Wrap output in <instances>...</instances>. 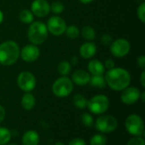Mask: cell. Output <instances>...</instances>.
<instances>
[{
	"label": "cell",
	"instance_id": "6da1fadb",
	"mask_svg": "<svg viewBox=\"0 0 145 145\" xmlns=\"http://www.w3.org/2000/svg\"><path fill=\"white\" fill-rule=\"evenodd\" d=\"M106 85L113 91H121L131 83L129 72L123 68H113L109 69L105 76Z\"/></svg>",
	"mask_w": 145,
	"mask_h": 145
},
{
	"label": "cell",
	"instance_id": "7a4b0ae2",
	"mask_svg": "<svg viewBox=\"0 0 145 145\" xmlns=\"http://www.w3.org/2000/svg\"><path fill=\"white\" fill-rule=\"evenodd\" d=\"M20 46L13 41L8 40L0 44V64L11 66L14 64L20 57Z\"/></svg>",
	"mask_w": 145,
	"mask_h": 145
},
{
	"label": "cell",
	"instance_id": "3957f363",
	"mask_svg": "<svg viewBox=\"0 0 145 145\" xmlns=\"http://www.w3.org/2000/svg\"><path fill=\"white\" fill-rule=\"evenodd\" d=\"M48 36V31L46 24L37 21H32L27 31V37L29 41L36 45L42 44L46 41Z\"/></svg>",
	"mask_w": 145,
	"mask_h": 145
},
{
	"label": "cell",
	"instance_id": "277c9868",
	"mask_svg": "<svg viewBox=\"0 0 145 145\" xmlns=\"http://www.w3.org/2000/svg\"><path fill=\"white\" fill-rule=\"evenodd\" d=\"M73 89V82L67 76H62L57 79L52 85V91L54 95L60 98L66 97L71 95Z\"/></svg>",
	"mask_w": 145,
	"mask_h": 145
},
{
	"label": "cell",
	"instance_id": "5b68a950",
	"mask_svg": "<svg viewBox=\"0 0 145 145\" xmlns=\"http://www.w3.org/2000/svg\"><path fill=\"white\" fill-rule=\"evenodd\" d=\"M110 107V100L105 95H96L91 99L88 100L87 108L92 114L94 115H103L105 114Z\"/></svg>",
	"mask_w": 145,
	"mask_h": 145
},
{
	"label": "cell",
	"instance_id": "8992f818",
	"mask_svg": "<svg viewBox=\"0 0 145 145\" xmlns=\"http://www.w3.org/2000/svg\"><path fill=\"white\" fill-rule=\"evenodd\" d=\"M125 127L127 132L135 136H144V123L141 116L136 114H132L127 116L125 121Z\"/></svg>",
	"mask_w": 145,
	"mask_h": 145
},
{
	"label": "cell",
	"instance_id": "52a82bcc",
	"mask_svg": "<svg viewBox=\"0 0 145 145\" xmlns=\"http://www.w3.org/2000/svg\"><path fill=\"white\" fill-rule=\"evenodd\" d=\"M94 126L100 133H110L118 127L117 120L112 115H101L94 121Z\"/></svg>",
	"mask_w": 145,
	"mask_h": 145
},
{
	"label": "cell",
	"instance_id": "ba28073f",
	"mask_svg": "<svg viewBox=\"0 0 145 145\" xmlns=\"http://www.w3.org/2000/svg\"><path fill=\"white\" fill-rule=\"evenodd\" d=\"M17 85L22 91L31 92L37 85V79L32 73L24 71L19 73L17 77Z\"/></svg>",
	"mask_w": 145,
	"mask_h": 145
},
{
	"label": "cell",
	"instance_id": "9c48e42d",
	"mask_svg": "<svg viewBox=\"0 0 145 145\" xmlns=\"http://www.w3.org/2000/svg\"><path fill=\"white\" fill-rule=\"evenodd\" d=\"M46 26L48 32H50L54 36H60L65 33V31L67 26L65 20L59 15L51 16L48 19Z\"/></svg>",
	"mask_w": 145,
	"mask_h": 145
},
{
	"label": "cell",
	"instance_id": "30bf717a",
	"mask_svg": "<svg viewBox=\"0 0 145 145\" xmlns=\"http://www.w3.org/2000/svg\"><path fill=\"white\" fill-rule=\"evenodd\" d=\"M131 50V44L126 38H118L110 44V52L115 57L121 58L126 56Z\"/></svg>",
	"mask_w": 145,
	"mask_h": 145
},
{
	"label": "cell",
	"instance_id": "8fae6325",
	"mask_svg": "<svg viewBox=\"0 0 145 145\" xmlns=\"http://www.w3.org/2000/svg\"><path fill=\"white\" fill-rule=\"evenodd\" d=\"M20 56L25 62H33L40 56V50L37 45L30 44L24 46L20 51Z\"/></svg>",
	"mask_w": 145,
	"mask_h": 145
},
{
	"label": "cell",
	"instance_id": "7c38bea8",
	"mask_svg": "<svg viewBox=\"0 0 145 145\" xmlns=\"http://www.w3.org/2000/svg\"><path fill=\"white\" fill-rule=\"evenodd\" d=\"M121 91V100L126 105H133L139 100L141 92L135 86H127Z\"/></svg>",
	"mask_w": 145,
	"mask_h": 145
},
{
	"label": "cell",
	"instance_id": "4fadbf2b",
	"mask_svg": "<svg viewBox=\"0 0 145 145\" xmlns=\"http://www.w3.org/2000/svg\"><path fill=\"white\" fill-rule=\"evenodd\" d=\"M31 11L37 17H45L50 12V4L47 0H34L31 5Z\"/></svg>",
	"mask_w": 145,
	"mask_h": 145
},
{
	"label": "cell",
	"instance_id": "5bb4252c",
	"mask_svg": "<svg viewBox=\"0 0 145 145\" xmlns=\"http://www.w3.org/2000/svg\"><path fill=\"white\" fill-rule=\"evenodd\" d=\"M91 75L88 72L83 69H77L71 75V81L73 84H76L80 86L87 85L89 84Z\"/></svg>",
	"mask_w": 145,
	"mask_h": 145
},
{
	"label": "cell",
	"instance_id": "9a60e30c",
	"mask_svg": "<svg viewBox=\"0 0 145 145\" xmlns=\"http://www.w3.org/2000/svg\"><path fill=\"white\" fill-rule=\"evenodd\" d=\"M80 56L84 59H90L95 56L97 52V46L93 42L88 41L82 44L79 50Z\"/></svg>",
	"mask_w": 145,
	"mask_h": 145
},
{
	"label": "cell",
	"instance_id": "2e32d148",
	"mask_svg": "<svg viewBox=\"0 0 145 145\" xmlns=\"http://www.w3.org/2000/svg\"><path fill=\"white\" fill-rule=\"evenodd\" d=\"M22 145H38L40 143V136L37 131H26L21 138Z\"/></svg>",
	"mask_w": 145,
	"mask_h": 145
},
{
	"label": "cell",
	"instance_id": "e0dca14e",
	"mask_svg": "<svg viewBox=\"0 0 145 145\" xmlns=\"http://www.w3.org/2000/svg\"><path fill=\"white\" fill-rule=\"evenodd\" d=\"M88 73H91L92 75L104 74L105 71V68L104 66V63L98 59H94V60L90 61L88 62Z\"/></svg>",
	"mask_w": 145,
	"mask_h": 145
},
{
	"label": "cell",
	"instance_id": "ac0fdd59",
	"mask_svg": "<svg viewBox=\"0 0 145 145\" xmlns=\"http://www.w3.org/2000/svg\"><path fill=\"white\" fill-rule=\"evenodd\" d=\"M21 106L25 110L30 111L36 106V98L31 92H25L21 97Z\"/></svg>",
	"mask_w": 145,
	"mask_h": 145
},
{
	"label": "cell",
	"instance_id": "d6986e66",
	"mask_svg": "<svg viewBox=\"0 0 145 145\" xmlns=\"http://www.w3.org/2000/svg\"><path fill=\"white\" fill-rule=\"evenodd\" d=\"M89 84L96 88H99V89H103L105 88L106 85V81L105 79L104 74H99V75H92L90 78V81Z\"/></svg>",
	"mask_w": 145,
	"mask_h": 145
},
{
	"label": "cell",
	"instance_id": "ffe728a7",
	"mask_svg": "<svg viewBox=\"0 0 145 145\" xmlns=\"http://www.w3.org/2000/svg\"><path fill=\"white\" fill-rule=\"evenodd\" d=\"M72 103L79 109H84L88 106V99L82 94H76L72 97Z\"/></svg>",
	"mask_w": 145,
	"mask_h": 145
},
{
	"label": "cell",
	"instance_id": "44dd1931",
	"mask_svg": "<svg viewBox=\"0 0 145 145\" xmlns=\"http://www.w3.org/2000/svg\"><path fill=\"white\" fill-rule=\"evenodd\" d=\"M80 32H81L82 38H85L88 41H93L95 38V37H96L95 30L91 26H83Z\"/></svg>",
	"mask_w": 145,
	"mask_h": 145
},
{
	"label": "cell",
	"instance_id": "7402d4cb",
	"mask_svg": "<svg viewBox=\"0 0 145 145\" xmlns=\"http://www.w3.org/2000/svg\"><path fill=\"white\" fill-rule=\"evenodd\" d=\"M20 21L25 24H31L34 21V15L29 9H23L19 14Z\"/></svg>",
	"mask_w": 145,
	"mask_h": 145
},
{
	"label": "cell",
	"instance_id": "603a6c76",
	"mask_svg": "<svg viewBox=\"0 0 145 145\" xmlns=\"http://www.w3.org/2000/svg\"><path fill=\"white\" fill-rule=\"evenodd\" d=\"M57 70L61 76H67L71 71V64L68 61H61L58 65Z\"/></svg>",
	"mask_w": 145,
	"mask_h": 145
},
{
	"label": "cell",
	"instance_id": "cb8c5ba5",
	"mask_svg": "<svg viewBox=\"0 0 145 145\" xmlns=\"http://www.w3.org/2000/svg\"><path fill=\"white\" fill-rule=\"evenodd\" d=\"M12 133L8 128L0 126V145H5L8 144L10 141Z\"/></svg>",
	"mask_w": 145,
	"mask_h": 145
},
{
	"label": "cell",
	"instance_id": "d4e9b609",
	"mask_svg": "<svg viewBox=\"0 0 145 145\" xmlns=\"http://www.w3.org/2000/svg\"><path fill=\"white\" fill-rule=\"evenodd\" d=\"M107 144V138L102 134H95L90 139V145H106Z\"/></svg>",
	"mask_w": 145,
	"mask_h": 145
},
{
	"label": "cell",
	"instance_id": "484cf974",
	"mask_svg": "<svg viewBox=\"0 0 145 145\" xmlns=\"http://www.w3.org/2000/svg\"><path fill=\"white\" fill-rule=\"evenodd\" d=\"M81 121L83 126H85L88 128H91L94 126V120L91 114L86 112L81 115Z\"/></svg>",
	"mask_w": 145,
	"mask_h": 145
},
{
	"label": "cell",
	"instance_id": "4316f807",
	"mask_svg": "<svg viewBox=\"0 0 145 145\" xmlns=\"http://www.w3.org/2000/svg\"><path fill=\"white\" fill-rule=\"evenodd\" d=\"M66 36L69 38H71V39H74V38H76L79 34H80V30L79 28L75 26V25H71L69 26H66V29L65 31Z\"/></svg>",
	"mask_w": 145,
	"mask_h": 145
},
{
	"label": "cell",
	"instance_id": "83f0119b",
	"mask_svg": "<svg viewBox=\"0 0 145 145\" xmlns=\"http://www.w3.org/2000/svg\"><path fill=\"white\" fill-rule=\"evenodd\" d=\"M64 9H65V5L59 1H54L50 5V10L56 15L61 14L64 11Z\"/></svg>",
	"mask_w": 145,
	"mask_h": 145
},
{
	"label": "cell",
	"instance_id": "f1b7e54d",
	"mask_svg": "<svg viewBox=\"0 0 145 145\" xmlns=\"http://www.w3.org/2000/svg\"><path fill=\"white\" fill-rule=\"evenodd\" d=\"M127 145H145L144 138L143 136H135L127 142Z\"/></svg>",
	"mask_w": 145,
	"mask_h": 145
},
{
	"label": "cell",
	"instance_id": "f546056e",
	"mask_svg": "<svg viewBox=\"0 0 145 145\" xmlns=\"http://www.w3.org/2000/svg\"><path fill=\"white\" fill-rule=\"evenodd\" d=\"M137 15H138V19L140 20V21L142 23H144L145 22V3L143 2L138 8V10H137Z\"/></svg>",
	"mask_w": 145,
	"mask_h": 145
},
{
	"label": "cell",
	"instance_id": "4dcf8cb0",
	"mask_svg": "<svg viewBox=\"0 0 145 145\" xmlns=\"http://www.w3.org/2000/svg\"><path fill=\"white\" fill-rule=\"evenodd\" d=\"M68 145H87V144L84 139H82L81 138H73L72 140H71Z\"/></svg>",
	"mask_w": 145,
	"mask_h": 145
},
{
	"label": "cell",
	"instance_id": "1f68e13d",
	"mask_svg": "<svg viewBox=\"0 0 145 145\" xmlns=\"http://www.w3.org/2000/svg\"><path fill=\"white\" fill-rule=\"evenodd\" d=\"M101 42L104 44H111L112 42V38L110 34H104L102 37H101Z\"/></svg>",
	"mask_w": 145,
	"mask_h": 145
},
{
	"label": "cell",
	"instance_id": "d6a6232c",
	"mask_svg": "<svg viewBox=\"0 0 145 145\" xmlns=\"http://www.w3.org/2000/svg\"><path fill=\"white\" fill-rule=\"evenodd\" d=\"M137 63L138 65V67L140 68H142L143 70H144L145 68V56L142 55L139 57H138L137 59Z\"/></svg>",
	"mask_w": 145,
	"mask_h": 145
},
{
	"label": "cell",
	"instance_id": "836d02e7",
	"mask_svg": "<svg viewBox=\"0 0 145 145\" xmlns=\"http://www.w3.org/2000/svg\"><path fill=\"white\" fill-rule=\"evenodd\" d=\"M104 66L106 69H111L113 68H115V62L112 60V59H107L105 63H104Z\"/></svg>",
	"mask_w": 145,
	"mask_h": 145
},
{
	"label": "cell",
	"instance_id": "e575fe53",
	"mask_svg": "<svg viewBox=\"0 0 145 145\" xmlns=\"http://www.w3.org/2000/svg\"><path fill=\"white\" fill-rule=\"evenodd\" d=\"M5 115H6V111H5V109L3 106L0 105V124L3 121L4 118H5Z\"/></svg>",
	"mask_w": 145,
	"mask_h": 145
},
{
	"label": "cell",
	"instance_id": "d590c367",
	"mask_svg": "<svg viewBox=\"0 0 145 145\" xmlns=\"http://www.w3.org/2000/svg\"><path fill=\"white\" fill-rule=\"evenodd\" d=\"M70 63H71V65H73V66H76V65L78 63V58H77V56H73L71 58Z\"/></svg>",
	"mask_w": 145,
	"mask_h": 145
},
{
	"label": "cell",
	"instance_id": "8d00e7d4",
	"mask_svg": "<svg viewBox=\"0 0 145 145\" xmlns=\"http://www.w3.org/2000/svg\"><path fill=\"white\" fill-rule=\"evenodd\" d=\"M140 82L143 87H145V72L144 70H143L141 76H140Z\"/></svg>",
	"mask_w": 145,
	"mask_h": 145
},
{
	"label": "cell",
	"instance_id": "74e56055",
	"mask_svg": "<svg viewBox=\"0 0 145 145\" xmlns=\"http://www.w3.org/2000/svg\"><path fill=\"white\" fill-rule=\"evenodd\" d=\"M139 99H141V101H142L143 103H144V101H145V91H143V92H141V93H140V97H139Z\"/></svg>",
	"mask_w": 145,
	"mask_h": 145
},
{
	"label": "cell",
	"instance_id": "f35d334b",
	"mask_svg": "<svg viewBox=\"0 0 145 145\" xmlns=\"http://www.w3.org/2000/svg\"><path fill=\"white\" fill-rule=\"evenodd\" d=\"M82 3H84V4H88V3H90L92 2H93L94 0H79Z\"/></svg>",
	"mask_w": 145,
	"mask_h": 145
},
{
	"label": "cell",
	"instance_id": "ab89813d",
	"mask_svg": "<svg viewBox=\"0 0 145 145\" xmlns=\"http://www.w3.org/2000/svg\"><path fill=\"white\" fill-rule=\"evenodd\" d=\"M3 11L0 9V24L3 22Z\"/></svg>",
	"mask_w": 145,
	"mask_h": 145
},
{
	"label": "cell",
	"instance_id": "60d3db41",
	"mask_svg": "<svg viewBox=\"0 0 145 145\" xmlns=\"http://www.w3.org/2000/svg\"><path fill=\"white\" fill-rule=\"evenodd\" d=\"M54 145H65L64 143H62V142H57V143H55Z\"/></svg>",
	"mask_w": 145,
	"mask_h": 145
},
{
	"label": "cell",
	"instance_id": "b9f144b4",
	"mask_svg": "<svg viewBox=\"0 0 145 145\" xmlns=\"http://www.w3.org/2000/svg\"><path fill=\"white\" fill-rule=\"evenodd\" d=\"M5 145H17V144H8H8H6Z\"/></svg>",
	"mask_w": 145,
	"mask_h": 145
}]
</instances>
